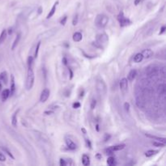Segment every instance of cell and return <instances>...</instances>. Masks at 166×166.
I'll list each match as a JSON object with an SVG mask.
<instances>
[{
	"instance_id": "ba28073f",
	"label": "cell",
	"mask_w": 166,
	"mask_h": 166,
	"mask_svg": "<svg viewBox=\"0 0 166 166\" xmlns=\"http://www.w3.org/2000/svg\"><path fill=\"white\" fill-rule=\"evenodd\" d=\"M66 147L69 150H71V151H74V150H76L77 148V146L76 144L73 141L71 140L70 139H66Z\"/></svg>"
},
{
	"instance_id": "d590c367",
	"label": "cell",
	"mask_w": 166,
	"mask_h": 166,
	"mask_svg": "<svg viewBox=\"0 0 166 166\" xmlns=\"http://www.w3.org/2000/svg\"><path fill=\"white\" fill-rule=\"evenodd\" d=\"M59 165H60V166H66V160H64V159L61 158L60 159V162H59Z\"/></svg>"
},
{
	"instance_id": "4316f807",
	"label": "cell",
	"mask_w": 166,
	"mask_h": 166,
	"mask_svg": "<svg viewBox=\"0 0 166 166\" xmlns=\"http://www.w3.org/2000/svg\"><path fill=\"white\" fill-rule=\"evenodd\" d=\"M40 46H41V41H39L38 43H37V47L35 49V51H34V58H37V56H38V52H39V49H40Z\"/></svg>"
},
{
	"instance_id": "f35d334b",
	"label": "cell",
	"mask_w": 166,
	"mask_h": 166,
	"mask_svg": "<svg viewBox=\"0 0 166 166\" xmlns=\"http://www.w3.org/2000/svg\"><path fill=\"white\" fill-rule=\"evenodd\" d=\"M165 30H166V27H165V25L162 26V27H161V28H160V32H159V35L163 34V33L165 32Z\"/></svg>"
},
{
	"instance_id": "9a60e30c",
	"label": "cell",
	"mask_w": 166,
	"mask_h": 166,
	"mask_svg": "<svg viewBox=\"0 0 166 166\" xmlns=\"http://www.w3.org/2000/svg\"><path fill=\"white\" fill-rule=\"evenodd\" d=\"M0 82H3V83L6 84L8 82V77H7V73L6 71H3L0 74Z\"/></svg>"
},
{
	"instance_id": "8fae6325",
	"label": "cell",
	"mask_w": 166,
	"mask_h": 166,
	"mask_svg": "<svg viewBox=\"0 0 166 166\" xmlns=\"http://www.w3.org/2000/svg\"><path fill=\"white\" fill-rule=\"evenodd\" d=\"M15 78L13 75L11 76V89H10V95L12 96L15 93Z\"/></svg>"
},
{
	"instance_id": "d6a6232c",
	"label": "cell",
	"mask_w": 166,
	"mask_h": 166,
	"mask_svg": "<svg viewBox=\"0 0 166 166\" xmlns=\"http://www.w3.org/2000/svg\"><path fill=\"white\" fill-rule=\"evenodd\" d=\"M105 152H106V154H107V155H112L113 153H114V151H113L111 147H110L106 148V149H105Z\"/></svg>"
},
{
	"instance_id": "83f0119b",
	"label": "cell",
	"mask_w": 166,
	"mask_h": 166,
	"mask_svg": "<svg viewBox=\"0 0 166 166\" xmlns=\"http://www.w3.org/2000/svg\"><path fill=\"white\" fill-rule=\"evenodd\" d=\"M152 144L154 146H156L157 147H164L165 146V143H162V142H153L152 143Z\"/></svg>"
},
{
	"instance_id": "1f68e13d",
	"label": "cell",
	"mask_w": 166,
	"mask_h": 166,
	"mask_svg": "<svg viewBox=\"0 0 166 166\" xmlns=\"http://www.w3.org/2000/svg\"><path fill=\"white\" fill-rule=\"evenodd\" d=\"M96 100H95V99H92V101H91V109H94L95 107H96Z\"/></svg>"
},
{
	"instance_id": "4fadbf2b",
	"label": "cell",
	"mask_w": 166,
	"mask_h": 166,
	"mask_svg": "<svg viewBox=\"0 0 166 166\" xmlns=\"http://www.w3.org/2000/svg\"><path fill=\"white\" fill-rule=\"evenodd\" d=\"M58 4V1H57L56 3H54V6H52V8H51V10L50 11V12L48 13V15H47V16H46V19H50L51 17L53 16V15H54V13L55 12H56V7H57V5Z\"/></svg>"
},
{
	"instance_id": "ffe728a7",
	"label": "cell",
	"mask_w": 166,
	"mask_h": 166,
	"mask_svg": "<svg viewBox=\"0 0 166 166\" xmlns=\"http://www.w3.org/2000/svg\"><path fill=\"white\" fill-rule=\"evenodd\" d=\"M143 59V54H141V53H138V54H136L134 56V58H133V60H134V63H140V62H142Z\"/></svg>"
},
{
	"instance_id": "5b68a950",
	"label": "cell",
	"mask_w": 166,
	"mask_h": 166,
	"mask_svg": "<svg viewBox=\"0 0 166 166\" xmlns=\"http://www.w3.org/2000/svg\"><path fill=\"white\" fill-rule=\"evenodd\" d=\"M118 20L119 22V24H120L121 27H125V26H127L131 24L130 19H128L127 17H126L125 15H124L123 12H121V11L119 12V14L118 15Z\"/></svg>"
},
{
	"instance_id": "f907efd6",
	"label": "cell",
	"mask_w": 166,
	"mask_h": 166,
	"mask_svg": "<svg viewBox=\"0 0 166 166\" xmlns=\"http://www.w3.org/2000/svg\"><path fill=\"white\" fill-rule=\"evenodd\" d=\"M1 91H2V83L0 82V92H1Z\"/></svg>"
},
{
	"instance_id": "7c38bea8",
	"label": "cell",
	"mask_w": 166,
	"mask_h": 166,
	"mask_svg": "<svg viewBox=\"0 0 166 166\" xmlns=\"http://www.w3.org/2000/svg\"><path fill=\"white\" fill-rule=\"evenodd\" d=\"M145 135L147 136V138L152 139H154V140L159 141V142H162V143H166V139H165V138H161V137H157V136L152 135V134H146Z\"/></svg>"
},
{
	"instance_id": "f6af8a7d",
	"label": "cell",
	"mask_w": 166,
	"mask_h": 166,
	"mask_svg": "<svg viewBox=\"0 0 166 166\" xmlns=\"http://www.w3.org/2000/svg\"><path fill=\"white\" fill-rule=\"evenodd\" d=\"M41 10H42V7H41V6H40V7L38 8V12H37V13H38V14L40 15V14H41Z\"/></svg>"
},
{
	"instance_id": "b9f144b4",
	"label": "cell",
	"mask_w": 166,
	"mask_h": 166,
	"mask_svg": "<svg viewBox=\"0 0 166 166\" xmlns=\"http://www.w3.org/2000/svg\"><path fill=\"white\" fill-rule=\"evenodd\" d=\"M6 32H7V34H12V32H13V30H12V28H8V30H6Z\"/></svg>"
},
{
	"instance_id": "ac0fdd59",
	"label": "cell",
	"mask_w": 166,
	"mask_h": 166,
	"mask_svg": "<svg viewBox=\"0 0 166 166\" xmlns=\"http://www.w3.org/2000/svg\"><path fill=\"white\" fill-rule=\"evenodd\" d=\"M82 163L84 166H88L90 165V158L88 155L83 154L82 156Z\"/></svg>"
},
{
	"instance_id": "d4e9b609",
	"label": "cell",
	"mask_w": 166,
	"mask_h": 166,
	"mask_svg": "<svg viewBox=\"0 0 166 166\" xmlns=\"http://www.w3.org/2000/svg\"><path fill=\"white\" fill-rule=\"evenodd\" d=\"M33 61H34V57H33L32 55H29L28 57V61H27L28 67H32Z\"/></svg>"
},
{
	"instance_id": "8d00e7d4",
	"label": "cell",
	"mask_w": 166,
	"mask_h": 166,
	"mask_svg": "<svg viewBox=\"0 0 166 166\" xmlns=\"http://www.w3.org/2000/svg\"><path fill=\"white\" fill-rule=\"evenodd\" d=\"M85 142H86V144H87V146H88V147L92 148V143H91L89 139H85Z\"/></svg>"
},
{
	"instance_id": "8992f818",
	"label": "cell",
	"mask_w": 166,
	"mask_h": 166,
	"mask_svg": "<svg viewBox=\"0 0 166 166\" xmlns=\"http://www.w3.org/2000/svg\"><path fill=\"white\" fill-rule=\"evenodd\" d=\"M50 91L49 88H45V89H43L41 93V96H40V101H41V103H45L48 100L49 97H50Z\"/></svg>"
},
{
	"instance_id": "f546056e",
	"label": "cell",
	"mask_w": 166,
	"mask_h": 166,
	"mask_svg": "<svg viewBox=\"0 0 166 166\" xmlns=\"http://www.w3.org/2000/svg\"><path fill=\"white\" fill-rule=\"evenodd\" d=\"M66 20H67V16L66 15H64V16L63 17V18L61 19L60 20V24H62V25H65V24H66Z\"/></svg>"
},
{
	"instance_id": "603a6c76",
	"label": "cell",
	"mask_w": 166,
	"mask_h": 166,
	"mask_svg": "<svg viewBox=\"0 0 166 166\" xmlns=\"http://www.w3.org/2000/svg\"><path fill=\"white\" fill-rule=\"evenodd\" d=\"M158 151H156V150H148L145 152V156L147 157H151L152 156H154V155H156Z\"/></svg>"
},
{
	"instance_id": "52a82bcc",
	"label": "cell",
	"mask_w": 166,
	"mask_h": 166,
	"mask_svg": "<svg viewBox=\"0 0 166 166\" xmlns=\"http://www.w3.org/2000/svg\"><path fill=\"white\" fill-rule=\"evenodd\" d=\"M128 88V80L127 78H122L120 80V89L122 92H125Z\"/></svg>"
},
{
	"instance_id": "cb8c5ba5",
	"label": "cell",
	"mask_w": 166,
	"mask_h": 166,
	"mask_svg": "<svg viewBox=\"0 0 166 166\" xmlns=\"http://www.w3.org/2000/svg\"><path fill=\"white\" fill-rule=\"evenodd\" d=\"M107 165L109 166H113L115 165V158L114 156H109L107 159Z\"/></svg>"
},
{
	"instance_id": "bcb514c9",
	"label": "cell",
	"mask_w": 166,
	"mask_h": 166,
	"mask_svg": "<svg viewBox=\"0 0 166 166\" xmlns=\"http://www.w3.org/2000/svg\"><path fill=\"white\" fill-rule=\"evenodd\" d=\"M140 2H141V0H135V1H134V4L137 6L139 3H140Z\"/></svg>"
},
{
	"instance_id": "277c9868",
	"label": "cell",
	"mask_w": 166,
	"mask_h": 166,
	"mask_svg": "<svg viewBox=\"0 0 166 166\" xmlns=\"http://www.w3.org/2000/svg\"><path fill=\"white\" fill-rule=\"evenodd\" d=\"M109 41V36L106 33H101L96 36V40L95 42H93V45L96 47L103 48V46L106 45Z\"/></svg>"
},
{
	"instance_id": "4dcf8cb0",
	"label": "cell",
	"mask_w": 166,
	"mask_h": 166,
	"mask_svg": "<svg viewBox=\"0 0 166 166\" xmlns=\"http://www.w3.org/2000/svg\"><path fill=\"white\" fill-rule=\"evenodd\" d=\"M130 107V103H129V102L124 103V109H125L126 112H129Z\"/></svg>"
},
{
	"instance_id": "5bb4252c",
	"label": "cell",
	"mask_w": 166,
	"mask_h": 166,
	"mask_svg": "<svg viewBox=\"0 0 166 166\" xmlns=\"http://www.w3.org/2000/svg\"><path fill=\"white\" fill-rule=\"evenodd\" d=\"M73 41H76V42H79L82 39H83V35H82L81 32H76L73 34Z\"/></svg>"
},
{
	"instance_id": "e575fe53",
	"label": "cell",
	"mask_w": 166,
	"mask_h": 166,
	"mask_svg": "<svg viewBox=\"0 0 166 166\" xmlns=\"http://www.w3.org/2000/svg\"><path fill=\"white\" fill-rule=\"evenodd\" d=\"M0 161H1V162H4V161H6L5 155H4L3 153H2V152H0Z\"/></svg>"
},
{
	"instance_id": "d6986e66",
	"label": "cell",
	"mask_w": 166,
	"mask_h": 166,
	"mask_svg": "<svg viewBox=\"0 0 166 166\" xmlns=\"http://www.w3.org/2000/svg\"><path fill=\"white\" fill-rule=\"evenodd\" d=\"M136 74H137V71L135 70H131L127 76V80L128 81H133L134 79V78H135Z\"/></svg>"
},
{
	"instance_id": "44dd1931",
	"label": "cell",
	"mask_w": 166,
	"mask_h": 166,
	"mask_svg": "<svg viewBox=\"0 0 166 166\" xmlns=\"http://www.w3.org/2000/svg\"><path fill=\"white\" fill-rule=\"evenodd\" d=\"M20 37H21V35L19 34H19H17V36H16V37H15L14 42H13L12 46V50H14L15 49V47H16V46L18 45V44H19V40H20Z\"/></svg>"
},
{
	"instance_id": "74e56055",
	"label": "cell",
	"mask_w": 166,
	"mask_h": 166,
	"mask_svg": "<svg viewBox=\"0 0 166 166\" xmlns=\"http://www.w3.org/2000/svg\"><path fill=\"white\" fill-rule=\"evenodd\" d=\"M79 107H80V103L79 102H76L73 104V108H74V109H78Z\"/></svg>"
},
{
	"instance_id": "7402d4cb",
	"label": "cell",
	"mask_w": 166,
	"mask_h": 166,
	"mask_svg": "<svg viewBox=\"0 0 166 166\" xmlns=\"http://www.w3.org/2000/svg\"><path fill=\"white\" fill-rule=\"evenodd\" d=\"M125 147H126L125 144H118V145L113 146V147H111V148L114 152H116V151H121V150L124 149Z\"/></svg>"
},
{
	"instance_id": "484cf974",
	"label": "cell",
	"mask_w": 166,
	"mask_h": 166,
	"mask_svg": "<svg viewBox=\"0 0 166 166\" xmlns=\"http://www.w3.org/2000/svg\"><path fill=\"white\" fill-rule=\"evenodd\" d=\"M1 147V149L3 150V151L4 152H6V153L7 154L8 156H9L11 157V158H12V159H13V160H14V159H15L14 156H13V155H12V152H11L9 151V150L7 149V148H6V147Z\"/></svg>"
},
{
	"instance_id": "f1b7e54d",
	"label": "cell",
	"mask_w": 166,
	"mask_h": 166,
	"mask_svg": "<svg viewBox=\"0 0 166 166\" xmlns=\"http://www.w3.org/2000/svg\"><path fill=\"white\" fill-rule=\"evenodd\" d=\"M78 21H79V15H78V14H76V15H75V16H74V18H73V19H72V24L74 26L77 25Z\"/></svg>"
},
{
	"instance_id": "9c48e42d",
	"label": "cell",
	"mask_w": 166,
	"mask_h": 166,
	"mask_svg": "<svg viewBox=\"0 0 166 166\" xmlns=\"http://www.w3.org/2000/svg\"><path fill=\"white\" fill-rule=\"evenodd\" d=\"M141 54H143V58L148 59V58H151V57L153 56V51L150 49H145L143 50Z\"/></svg>"
},
{
	"instance_id": "ee69618b",
	"label": "cell",
	"mask_w": 166,
	"mask_h": 166,
	"mask_svg": "<svg viewBox=\"0 0 166 166\" xmlns=\"http://www.w3.org/2000/svg\"><path fill=\"white\" fill-rule=\"evenodd\" d=\"M83 94H84V91L81 90L80 91V93H79V97H83Z\"/></svg>"
},
{
	"instance_id": "7dc6e473",
	"label": "cell",
	"mask_w": 166,
	"mask_h": 166,
	"mask_svg": "<svg viewBox=\"0 0 166 166\" xmlns=\"http://www.w3.org/2000/svg\"><path fill=\"white\" fill-rule=\"evenodd\" d=\"M96 156L97 159H101V154H96Z\"/></svg>"
},
{
	"instance_id": "60d3db41",
	"label": "cell",
	"mask_w": 166,
	"mask_h": 166,
	"mask_svg": "<svg viewBox=\"0 0 166 166\" xmlns=\"http://www.w3.org/2000/svg\"><path fill=\"white\" fill-rule=\"evenodd\" d=\"M63 63L64 65H66V66H67V65H68L67 59H66V57H63Z\"/></svg>"
},
{
	"instance_id": "7bdbcfd3",
	"label": "cell",
	"mask_w": 166,
	"mask_h": 166,
	"mask_svg": "<svg viewBox=\"0 0 166 166\" xmlns=\"http://www.w3.org/2000/svg\"><path fill=\"white\" fill-rule=\"evenodd\" d=\"M54 114V112L53 111H45V114H46V115H50V114Z\"/></svg>"
},
{
	"instance_id": "681fc988",
	"label": "cell",
	"mask_w": 166,
	"mask_h": 166,
	"mask_svg": "<svg viewBox=\"0 0 166 166\" xmlns=\"http://www.w3.org/2000/svg\"><path fill=\"white\" fill-rule=\"evenodd\" d=\"M81 130H82V131H83V133H84V134H86V130L84 129V128H82Z\"/></svg>"
},
{
	"instance_id": "2e32d148",
	"label": "cell",
	"mask_w": 166,
	"mask_h": 166,
	"mask_svg": "<svg viewBox=\"0 0 166 166\" xmlns=\"http://www.w3.org/2000/svg\"><path fill=\"white\" fill-rule=\"evenodd\" d=\"M6 37H7V32H6V29H3L2 31L1 34H0V45L4 43V41L6 39Z\"/></svg>"
},
{
	"instance_id": "c3c4849f",
	"label": "cell",
	"mask_w": 166,
	"mask_h": 166,
	"mask_svg": "<svg viewBox=\"0 0 166 166\" xmlns=\"http://www.w3.org/2000/svg\"><path fill=\"white\" fill-rule=\"evenodd\" d=\"M96 129L97 131H99V130H100V129H99V125H98V124H96Z\"/></svg>"
},
{
	"instance_id": "836d02e7",
	"label": "cell",
	"mask_w": 166,
	"mask_h": 166,
	"mask_svg": "<svg viewBox=\"0 0 166 166\" xmlns=\"http://www.w3.org/2000/svg\"><path fill=\"white\" fill-rule=\"evenodd\" d=\"M110 138H111V135H110L109 134H105V136H104V142L109 141Z\"/></svg>"
},
{
	"instance_id": "e0dca14e",
	"label": "cell",
	"mask_w": 166,
	"mask_h": 166,
	"mask_svg": "<svg viewBox=\"0 0 166 166\" xmlns=\"http://www.w3.org/2000/svg\"><path fill=\"white\" fill-rule=\"evenodd\" d=\"M19 110H16L14 114H13L12 117V125L13 127H17V114H18Z\"/></svg>"
},
{
	"instance_id": "30bf717a",
	"label": "cell",
	"mask_w": 166,
	"mask_h": 166,
	"mask_svg": "<svg viewBox=\"0 0 166 166\" xmlns=\"http://www.w3.org/2000/svg\"><path fill=\"white\" fill-rule=\"evenodd\" d=\"M10 96V90L9 89H4L1 92V99L2 101H6L8 97Z\"/></svg>"
},
{
	"instance_id": "3957f363",
	"label": "cell",
	"mask_w": 166,
	"mask_h": 166,
	"mask_svg": "<svg viewBox=\"0 0 166 166\" xmlns=\"http://www.w3.org/2000/svg\"><path fill=\"white\" fill-rule=\"evenodd\" d=\"M96 88L101 97H105L107 92V87H106L105 83L104 82L102 79H98L96 83Z\"/></svg>"
},
{
	"instance_id": "ab89813d",
	"label": "cell",
	"mask_w": 166,
	"mask_h": 166,
	"mask_svg": "<svg viewBox=\"0 0 166 166\" xmlns=\"http://www.w3.org/2000/svg\"><path fill=\"white\" fill-rule=\"evenodd\" d=\"M68 70H69V72H70V79H71L73 78V76H74V75H73V71L70 67L68 68Z\"/></svg>"
},
{
	"instance_id": "6da1fadb",
	"label": "cell",
	"mask_w": 166,
	"mask_h": 166,
	"mask_svg": "<svg viewBox=\"0 0 166 166\" xmlns=\"http://www.w3.org/2000/svg\"><path fill=\"white\" fill-rule=\"evenodd\" d=\"M35 81V75L34 71L32 70V67H28V72H27V78H26V88L27 90H31L34 85Z\"/></svg>"
},
{
	"instance_id": "7a4b0ae2",
	"label": "cell",
	"mask_w": 166,
	"mask_h": 166,
	"mask_svg": "<svg viewBox=\"0 0 166 166\" xmlns=\"http://www.w3.org/2000/svg\"><path fill=\"white\" fill-rule=\"evenodd\" d=\"M108 22H109V17L104 14L97 15L95 19V24L99 28H104L106 27Z\"/></svg>"
}]
</instances>
